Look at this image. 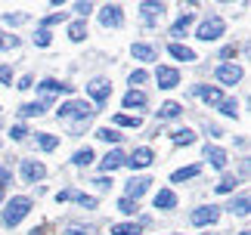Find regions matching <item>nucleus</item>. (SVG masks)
<instances>
[{
	"mask_svg": "<svg viewBox=\"0 0 251 235\" xmlns=\"http://www.w3.org/2000/svg\"><path fill=\"white\" fill-rule=\"evenodd\" d=\"M28 211H31V198L19 195V198H13V201H9V208L3 211V223H6V226H19Z\"/></svg>",
	"mask_w": 251,
	"mask_h": 235,
	"instance_id": "nucleus-1",
	"label": "nucleus"
},
{
	"mask_svg": "<svg viewBox=\"0 0 251 235\" xmlns=\"http://www.w3.org/2000/svg\"><path fill=\"white\" fill-rule=\"evenodd\" d=\"M56 115H59V121H62V118H90L93 115V105L72 99V102H62V109L56 112Z\"/></svg>",
	"mask_w": 251,
	"mask_h": 235,
	"instance_id": "nucleus-2",
	"label": "nucleus"
},
{
	"mask_svg": "<svg viewBox=\"0 0 251 235\" xmlns=\"http://www.w3.org/2000/svg\"><path fill=\"white\" fill-rule=\"evenodd\" d=\"M220 34H224V19L214 16V19H208V22L199 25V34L196 37H199V41H217Z\"/></svg>",
	"mask_w": 251,
	"mask_h": 235,
	"instance_id": "nucleus-3",
	"label": "nucleus"
},
{
	"mask_svg": "<svg viewBox=\"0 0 251 235\" xmlns=\"http://www.w3.org/2000/svg\"><path fill=\"white\" fill-rule=\"evenodd\" d=\"M100 22H102L105 28H118V25L124 22L121 6H118V3H105V6L100 9Z\"/></svg>",
	"mask_w": 251,
	"mask_h": 235,
	"instance_id": "nucleus-4",
	"label": "nucleus"
},
{
	"mask_svg": "<svg viewBox=\"0 0 251 235\" xmlns=\"http://www.w3.org/2000/svg\"><path fill=\"white\" fill-rule=\"evenodd\" d=\"M155 81H158L161 90H174V87L180 84V71H177V68H168V65H158Z\"/></svg>",
	"mask_w": 251,
	"mask_h": 235,
	"instance_id": "nucleus-5",
	"label": "nucleus"
},
{
	"mask_svg": "<svg viewBox=\"0 0 251 235\" xmlns=\"http://www.w3.org/2000/svg\"><path fill=\"white\" fill-rule=\"evenodd\" d=\"M87 93L93 96V102H105L112 96V84L109 81H102V77H96V81L87 84Z\"/></svg>",
	"mask_w": 251,
	"mask_h": 235,
	"instance_id": "nucleus-6",
	"label": "nucleus"
},
{
	"mask_svg": "<svg viewBox=\"0 0 251 235\" xmlns=\"http://www.w3.org/2000/svg\"><path fill=\"white\" fill-rule=\"evenodd\" d=\"M214 77L220 84H239V81H242V68H239V65H217Z\"/></svg>",
	"mask_w": 251,
	"mask_h": 235,
	"instance_id": "nucleus-7",
	"label": "nucleus"
},
{
	"mask_svg": "<svg viewBox=\"0 0 251 235\" xmlns=\"http://www.w3.org/2000/svg\"><path fill=\"white\" fill-rule=\"evenodd\" d=\"M217 217H220L217 208H196L189 220H192V226H208V223H217Z\"/></svg>",
	"mask_w": 251,
	"mask_h": 235,
	"instance_id": "nucleus-8",
	"label": "nucleus"
},
{
	"mask_svg": "<svg viewBox=\"0 0 251 235\" xmlns=\"http://www.w3.org/2000/svg\"><path fill=\"white\" fill-rule=\"evenodd\" d=\"M44 176H47V167L41 161H25L22 164V180L25 183H37V180H44Z\"/></svg>",
	"mask_w": 251,
	"mask_h": 235,
	"instance_id": "nucleus-9",
	"label": "nucleus"
},
{
	"mask_svg": "<svg viewBox=\"0 0 251 235\" xmlns=\"http://www.w3.org/2000/svg\"><path fill=\"white\" fill-rule=\"evenodd\" d=\"M37 90H41L44 96H53V93H72V84H59V81H53V77H47V81L37 84Z\"/></svg>",
	"mask_w": 251,
	"mask_h": 235,
	"instance_id": "nucleus-10",
	"label": "nucleus"
},
{
	"mask_svg": "<svg viewBox=\"0 0 251 235\" xmlns=\"http://www.w3.org/2000/svg\"><path fill=\"white\" fill-rule=\"evenodd\" d=\"M196 96H201L208 105H220V102H224V93H220L217 87H205V84L196 87Z\"/></svg>",
	"mask_w": 251,
	"mask_h": 235,
	"instance_id": "nucleus-11",
	"label": "nucleus"
},
{
	"mask_svg": "<svg viewBox=\"0 0 251 235\" xmlns=\"http://www.w3.org/2000/svg\"><path fill=\"white\" fill-rule=\"evenodd\" d=\"M121 164H127V158H124V152H121V149H112V152L102 158V164H100V167H102L105 173H109V170H118Z\"/></svg>",
	"mask_w": 251,
	"mask_h": 235,
	"instance_id": "nucleus-12",
	"label": "nucleus"
},
{
	"mask_svg": "<svg viewBox=\"0 0 251 235\" xmlns=\"http://www.w3.org/2000/svg\"><path fill=\"white\" fill-rule=\"evenodd\" d=\"M152 158H155V155H152V149H137V152H133L130 158H127V164H130L133 170H137V167H149Z\"/></svg>",
	"mask_w": 251,
	"mask_h": 235,
	"instance_id": "nucleus-13",
	"label": "nucleus"
},
{
	"mask_svg": "<svg viewBox=\"0 0 251 235\" xmlns=\"http://www.w3.org/2000/svg\"><path fill=\"white\" fill-rule=\"evenodd\" d=\"M140 13H143V19L152 25V22H158V19L165 16V3H140Z\"/></svg>",
	"mask_w": 251,
	"mask_h": 235,
	"instance_id": "nucleus-14",
	"label": "nucleus"
},
{
	"mask_svg": "<svg viewBox=\"0 0 251 235\" xmlns=\"http://www.w3.org/2000/svg\"><path fill=\"white\" fill-rule=\"evenodd\" d=\"M205 158L211 161V167H217V170L226 167V152L217 149V145H208V149H205Z\"/></svg>",
	"mask_w": 251,
	"mask_h": 235,
	"instance_id": "nucleus-15",
	"label": "nucleus"
},
{
	"mask_svg": "<svg viewBox=\"0 0 251 235\" xmlns=\"http://www.w3.org/2000/svg\"><path fill=\"white\" fill-rule=\"evenodd\" d=\"M149 183L152 180H143V176H137V180H130L127 183V195H124V198H140V195H146V189H149Z\"/></svg>",
	"mask_w": 251,
	"mask_h": 235,
	"instance_id": "nucleus-16",
	"label": "nucleus"
},
{
	"mask_svg": "<svg viewBox=\"0 0 251 235\" xmlns=\"http://www.w3.org/2000/svg\"><path fill=\"white\" fill-rule=\"evenodd\" d=\"M146 93H140V90H130L127 96H124V109H146Z\"/></svg>",
	"mask_w": 251,
	"mask_h": 235,
	"instance_id": "nucleus-17",
	"label": "nucleus"
},
{
	"mask_svg": "<svg viewBox=\"0 0 251 235\" xmlns=\"http://www.w3.org/2000/svg\"><path fill=\"white\" fill-rule=\"evenodd\" d=\"M168 53H171L174 59H180V62H192V59H196V53H192L189 47H183V44H171Z\"/></svg>",
	"mask_w": 251,
	"mask_h": 235,
	"instance_id": "nucleus-18",
	"label": "nucleus"
},
{
	"mask_svg": "<svg viewBox=\"0 0 251 235\" xmlns=\"http://www.w3.org/2000/svg\"><path fill=\"white\" fill-rule=\"evenodd\" d=\"M174 204H177V195H174L171 189H161V192L155 195V208H161V211H171Z\"/></svg>",
	"mask_w": 251,
	"mask_h": 235,
	"instance_id": "nucleus-19",
	"label": "nucleus"
},
{
	"mask_svg": "<svg viewBox=\"0 0 251 235\" xmlns=\"http://www.w3.org/2000/svg\"><path fill=\"white\" fill-rule=\"evenodd\" d=\"M171 140H174V145H192V142H196V133L186 127V130H174Z\"/></svg>",
	"mask_w": 251,
	"mask_h": 235,
	"instance_id": "nucleus-20",
	"label": "nucleus"
},
{
	"mask_svg": "<svg viewBox=\"0 0 251 235\" xmlns=\"http://www.w3.org/2000/svg\"><path fill=\"white\" fill-rule=\"evenodd\" d=\"M133 56H137L140 62H152V59H155V50H152L149 44H133Z\"/></svg>",
	"mask_w": 251,
	"mask_h": 235,
	"instance_id": "nucleus-21",
	"label": "nucleus"
},
{
	"mask_svg": "<svg viewBox=\"0 0 251 235\" xmlns=\"http://www.w3.org/2000/svg\"><path fill=\"white\" fill-rule=\"evenodd\" d=\"M189 25H192V16H189V13H183V16L177 19V22H174V28H171V34H174V37H183V31H186Z\"/></svg>",
	"mask_w": 251,
	"mask_h": 235,
	"instance_id": "nucleus-22",
	"label": "nucleus"
},
{
	"mask_svg": "<svg viewBox=\"0 0 251 235\" xmlns=\"http://www.w3.org/2000/svg\"><path fill=\"white\" fill-rule=\"evenodd\" d=\"M199 170H201L199 164H192V167H183V170H177V173L171 176V180H174V183H186V180H192V176H199Z\"/></svg>",
	"mask_w": 251,
	"mask_h": 235,
	"instance_id": "nucleus-23",
	"label": "nucleus"
},
{
	"mask_svg": "<svg viewBox=\"0 0 251 235\" xmlns=\"http://www.w3.org/2000/svg\"><path fill=\"white\" fill-rule=\"evenodd\" d=\"M112 235H140V226L137 223H118V226H112Z\"/></svg>",
	"mask_w": 251,
	"mask_h": 235,
	"instance_id": "nucleus-24",
	"label": "nucleus"
},
{
	"mask_svg": "<svg viewBox=\"0 0 251 235\" xmlns=\"http://www.w3.org/2000/svg\"><path fill=\"white\" fill-rule=\"evenodd\" d=\"M180 102H165V105H161V109H158V118H180Z\"/></svg>",
	"mask_w": 251,
	"mask_h": 235,
	"instance_id": "nucleus-25",
	"label": "nucleus"
},
{
	"mask_svg": "<svg viewBox=\"0 0 251 235\" xmlns=\"http://www.w3.org/2000/svg\"><path fill=\"white\" fill-rule=\"evenodd\" d=\"M115 124H118V127H140L143 118L140 115L137 118H133V115H115Z\"/></svg>",
	"mask_w": 251,
	"mask_h": 235,
	"instance_id": "nucleus-26",
	"label": "nucleus"
},
{
	"mask_svg": "<svg viewBox=\"0 0 251 235\" xmlns=\"http://www.w3.org/2000/svg\"><path fill=\"white\" fill-rule=\"evenodd\" d=\"M44 109H47V102H28V105H22V112L25 118H34V115H44Z\"/></svg>",
	"mask_w": 251,
	"mask_h": 235,
	"instance_id": "nucleus-27",
	"label": "nucleus"
},
{
	"mask_svg": "<svg viewBox=\"0 0 251 235\" xmlns=\"http://www.w3.org/2000/svg\"><path fill=\"white\" fill-rule=\"evenodd\" d=\"M69 37H72L75 44H81L84 37H87V25H84V22H75V25L69 28Z\"/></svg>",
	"mask_w": 251,
	"mask_h": 235,
	"instance_id": "nucleus-28",
	"label": "nucleus"
},
{
	"mask_svg": "<svg viewBox=\"0 0 251 235\" xmlns=\"http://www.w3.org/2000/svg\"><path fill=\"white\" fill-rule=\"evenodd\" d=\"M229 211L239 213V217H245V213H248V195H239V198L229 204Z\"/></svg>",
	"mask_w": 251,
	"mask_h": 235,
	"instance_id": "nucleus-29",
	"label": "nucleus"
},
{
	"mask_svg": "<svg viewBox=\"0 0 251 235\" xmlns=\"http://www.w3.org/2000/svg\"><path fill=\"white\" fill-rule=\"evenodd\" d=\"M96 136H100V140H105V142H118V140H121V133L112 130V127H100V130H96Z\"/></svg>",
	"mask_w": 251,
	"mask_h": 235,
	"instance_id": "nucleus-30",
	"label": "nucleus"
},
{
	"mask_svg": "<svg viewBox=\"0 0 251 235\" xmlns=\"http://www.w3.org/2000/svg\"><path fill=\"white\" fill-rule=\"evenodd\" d=\"M56 145H59V140H56L53 133H41V149H44V152H53Z\"/></svg>",
	"mask_w": 251,
	"mask_h": 235,
	"instance_id": "nucleus-31",
	"label": "nucleus"
},
{
	"mask_svg": "<svg viewBox=\"0 0 251 235\" xmlns=\"http://www.w3.org/2000/svg\"><path fill=\"white\" fill-rule=\"evenodd\" d=\"M13 47H19V37H16V34H3V31H0V50H13Z\"/></svg>",
	"mask_w": 251,
	"mask_h": 235,
	"instance_id": "nucleus-32",
	"label": "nucleus"
},
{
	"mask_svg": "<svg viewBox=\"0 0 251 235\" xmlns=\"http://www.w3.org/2000/svg\"><path fill=\"white\" fill-rule=\"evenodd\" d=\"M72 161L84 167V164H90V161H93V152H90V149H81V152H75V158H72Z\"/></svg>",
	"mask_w": 251,
	"mask_h": 235,
	"instance_id": "nucleus-33",
	"label": "nucleus"
},
{
	"mask_svg": "<svg viewBox=\"0 0 251 235\" xmlns=\"http://www.w3.org/2000/svg\"><path fill=\"white\" fill-rule=\"evenodd\" d=\"M220 112H224V115H229V118H236V112H239V102H236V99H224V102H220Z\"/></svg>",
	"mask_w": 251,
	"mask_h": 235,
	"instance_id": "nucleus-34",
	"label": "nucleus"
},
{
	"mask_svg": "<svg viewBox=\"0 0 251 235\" xmlns=\"http://www.w3.org/2000/svg\"><path fill=\"white\" fill-rule=\"evenodd\" d=\"M233 189H236V180H233V176H224V180L217 183V192L220 195H224V192H233Z\"/></svg>",
	"mask_w": 251,
	"mask_h": 235,
	"instance_id": "nucleus-35",
	"label": "nucleus"
},
{
	"mask_svg": "<svg viewBox=\"0 0 251 235\" xmlns=\"http://www.w3.org/2000/svg\"><path fill=\"white\" fill-rule=\"evenodd\" d=\"M50 41H53V37H50V31H47V28H41V31L34 34V44H37V47H50Z\"/></svg>",
	"mask_w": 251,
	"mask_h": 235,
	"instance_id": "nucleus-36",
	"label": "nucleus"
},
{
	"mask_svg": "<svg viewBox=\"0 0 251 235\" xmlns=\"http://www.w3.org/2000/svg\"><path fill=\"white\" fill-rule=\"evenodd\" d=\"M3 22H6V25H22V22H28V16H25V13H16V16H13V13H6V16H3Z\"/></svg>",
	"mask_w": 251,
	"mask_h": 235,
	"instance_id": "nucleus-37",
	"label": "nucleus"
},
{
	"mask_svg": "<svg viewBox=\"0 0 251 235\" xmlns=\"http://www.w3.org/2000/svg\"><path fill=\"white\" fill-rule=\"evenodd\" d=\"M118 211H121V213H137V201L121 198V201H118Z\"/></svg>",
	"mask_w": 251,
	"mask_h": 235,
	"instance_id": "nucleus-38",
	"label": "nucleus"
},
{
	"mask_svg": "<svg viewBox=\"0 0 251 235\" xmlns=\"http://www.w3.org/2000/svg\"><path fill=\"white\" fill-rule=\"evenodd\" d=\"M75 201H78L81 208H96V198H90V195H81V192L75 195Z\"/></svg>",
	"mask_w": 251,
	"mask_h": 235,
	"instance_id": "nucleus-39",
	"label": "nucleus"
},
{
	"mask_svg": "<svg viewBox=\"0 0 251 235\" xmlns=\"http://www.w3.org/2000/svg\"><path fill=\"white\" fill-rule=\"evenodd\" d=\"M146 77H149V74L140 68V71H133V74H130V84H133V87H140V84H146Z\"/></svg>",
	"mask_w": 251,
	"mask_h": 235,
	"instance_id": "nucleus-40",
	"label": "nucleus"
},
{
	"mask_svg": "<svg viewBox=\"0 0 251 235\" xmlns=\"http://www.w3.org/2000/svg\"><path fill=\"white\" fill-rule=\"evenodd\" d=\"M9 133H13V140H25L28 127H25V124H16V127H13V130H9Z\"/></svg>",
	"mask_w": 251,
	"mask_h": 235,
	"instance_id": "nucleus-41",
	"label": "nucleus"
},
{
	"mask_svg": "<svg viewBox=\"0 0 251 235\" xmlns=\"http://www.w3.org/2000/svg\"><path fill=\"white\" fill-rule=\"evenodd\" d=\"M75 195H78V192H72V189H62L59 195H56V201H59V204H62V201H75Z\"/></svg>",
	"mask_w": 251,
	"mask_h": 235,
	"instance_id": "nucleus-42",
	"label": "nucleus"
},
{
	"mask_svg": "<svg viewBox=\"0 0 251 235\" xmlns=\"http://www.w3.org/2000/svg\"><path fill=\"white\" fill-rule=\"evenodd\" d=\"M56 22H65V13H53V16L44 19V25H56Z\"/></svg>",
	"mask_w": 251,
	"mask_h": 235,
	"instance_id": "nucleus-43",
	"label": "nucleus"
},
{
	"mask_svg": "<svg viewBox=\"0 0 251 235\" xmlns=\"http://www.w3.org/2000/svg\"><path fill=\"white\" fill-rule=\"evenodd\" d=\"M0 81H3V84L13 81V71H9V65H0Z\"/></svg>",
	"mask_w": 251,
	"mask_h": 235,
	"instance_id": "nucleus-44",
	"label": "nucleus"
},
{
	"mask_svg": "<svg viewBox=\"0 0 251 235\" xmlns=\"http://www.w3.org/2000/svg\"><path fill=\"white\" fill-rule=\"evenodd\" d=\"M75 9H78L81 16H87V13H90V9H93V3H75Z\"/></svg>",
	"mask_w": 251,
	"mask_h": 235,
	"instance_id": "nucleus-45",
	"label": "nucleus"
},
{
	"mask_svg": "<svg viewBox=\"0 0 251 235\" xmlns=\"http://www.w3.org/2000/svg\"><path fill=\"white\" fill-rule=\"evenodd\" d=\"M236 53H239V47H226V50H224V53H220V56H224V59H233Z\"/></svg>",
	"mask_w": 251,
	"mask_h": 235,
	"instance_id": "nucleus-46",
	"label": "nucleus"
},
{
	"mask_svg": "<svg viewBox=\"0 0 251 235\" xmlns=\"http://www.w3.org/2000/svg\"><path fill=\"white\" fill-rule=\"evenodd\" d=\"M34 81H31V77H22V81H19V90H28V87H31Z\"/></svg>",
	"mask_w": 251,
	"mask_h": 235,
	"instance_id": "nucleus-47",
	"label": "nucleus"
},
{
	"mask_svg": "<svg viewBox=\"0 0 251 235\" xmlns=\"http://www.w3.org/2000/svg\"><path fill=\"white\" fill-rule=\"evenodd\" d=\"M6 180H9V170H3V167H0V186H3Z\"/></svg>",
	"mask_w": 251,
	"mask_h": 235,
	"instance_id": "nucleus-48",
	"label": "nucleus"
},
{
	"mask_svg": "<svg viewBox=\"0 0 251 235\" xmlns=\"http://www.w3.org/2000/svg\"><path fill=\"white\" fill-rule=\"evenodd\" d=\"M69 235H87V232H84V229H78V226H72V229H69Z\"/></svg>",
	"mask_w": 251,
	"mask_h": 235,
	"instance_id": "nucleus-49",
	"label": "nucleus"
},
{
	"mask_svg": "<svg viewBox=\"0 0 251 235\" xmlns=\"http://www.w3.org/2000/svg\"><path fill=\"white\" fill-rule=\"evenodd\" d=\"M47 232H50L47 226H41V229H31V235H47Z\"/></svg>",
	"mask_w": 251,
	"mask_h": 235,
	"instance_id": "nucleus-50",
	"label": "nucleus"
},
{
	"mask_svg": "<svg viewBox=\"0 0 251 235\" xmlns=\"http://www.w3.org/2000/svg\"><path fill=\"white\" fill-rule=\"evenodd\" d=\"M0 201H3V186H0Z\"/></svg>",
	"mask_w": 251,
	"mask_h": 235,
	"instance_id": "nucleus-51",
	"label": "nucleus"
},
{
	"mask_svg": "<svg viewBox=\"0 0 251 235\" xmlns=\"http://www.w3.org/2000/svg\"><path fill=\"white\" fill-rule=\"evenodd\" d=\"M239 235H248V232H239Z\"/></svg>",
	"mask_w": 251,
	"mask_h": 235,
	"instance_id": "nucleus-52",
	"label": "nucleus"
},
{
	"mask_svg": "<svg viewBox=\"0 0 251 235\" xmlns=\"http://www.w3.org/2000/svg\"><path fill=\"white\" fill-rule=\"evenodd\" d=\"M174 235H183V232H174Z\"/></svg>",
	"mask_w": 251,
	"mask_h": 235,
	"instance_id": "nucleus-53",
	"label": "nucleus"
},
{
	"mask_svg": "<svg viewBox=\"0 0 251 235\" xmlns=\"http://www.w3.org/2000/svg\"><path fill=\"white\" fill-rule=\"evenodd\" d=\"M205 235H214V232H205Z\"/></svg>",
	"mask_w": 251,
	"mask_h": 235,
	"instance_id": "nucleus-54",
	"label": "nucleus"
}]
</instances>
